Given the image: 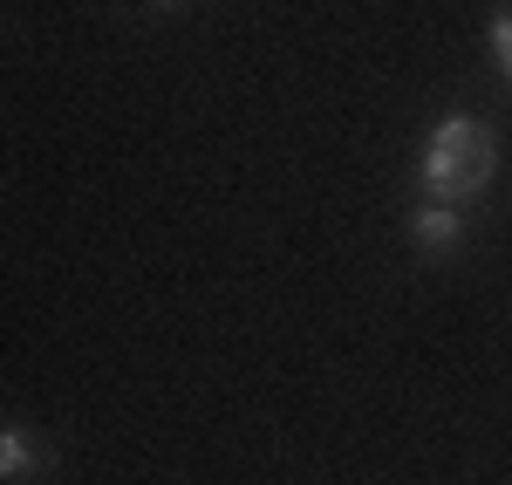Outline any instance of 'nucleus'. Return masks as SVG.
<instances>
[{
	"mask_svg": "<svg viewBox=\"0 0 512 485\" xmlns=\"http://www.w3.org/2000/svg\"><path fill=\"white\" fill-rule=\"evenodd\" d=\"M492 164H499V151H492V130L478 117H444L431 130V144H424V185H431L444 205H465L472 192H485L492 185Z\"/></svg>",
	"mask_w": 512,
	"mask_h": 485,
	"instance_id": "f257e3e1",
	"label": "nucleus"
},
{
	"mask_svg": "<svg viewBox=\"0 0 512 485\" xmlns=\"http://www.w3.org/2000/svg\"><path fill=\"white\" fill-rule=\"evenodd\" d=\"M410 240L424 246V253H451V246L465 240V212L444 199H424L417 212H410Z\"/></svg>",
	"mask_w": 512,
	"mask_h": 485,
	"instance_id": "f03ea898",
	"label": "nucleus"
},
{
	"mask_svg": "<svg viewBox=\"0 0 512 485\" xmlns=\"http://www.w3.org/2000/svg\"><path fill=\"white\" fill-rule=\"evenodd\" d=\"M35 472H48V445H41L35 431L7 424V431H0V479L21 485V479H35Z\"/></svg>",
	"mask_w": 512,
	"mask_h": 485,
	"instance_id": "7ed1b4c3",
	"label": "nucleus"
},
{
	"mask_svg": "<svg viewBox=\"0 0 512 485\" xmlns=\"http://www.w3.org/2000/svg\"><path fill=\"white\" fill-rule=\"evenodd\" d=\"M492 62L512 76V14H499V21H492Z\"/></svg>",
	"mask_w": 512,
	"mask_h": 485,
	"instance_id": "20e7f679",
	"label": "nucleus"
},
{
	"mask_svg": "<svg viewBox=\"0 0 512 485\" xmlns=\"http://www.w3.org/2000/svg\"><path fill=\"white\" fill-rule=\"evenodd\" d=\"M158 7H171V0H158Z\"/></svg>",
	"mask_w": 512,
	"mask_h": 485,
	"instance_id": "39448f33",
	"label": "nucleus"
}]
</instances>
